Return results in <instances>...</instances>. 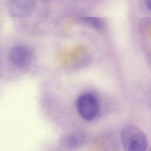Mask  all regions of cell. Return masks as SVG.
Instances as JSON below:
<instances>
[{"label": "cell", "mask_w": 151, "mask_h": 151, "mask_svg": "<svg viewBox=\"0 0 151 151\" xmlns=\"http://www.w3.org/2000/svg\"><path fill=\"white\" fill-rule=\"evenodd\" d=\"M124 151H146L147 139L145 133L135 125L123 127L120 134Z\"/></svg>", "instance_id": "cell-1"}, {"label": "cell", "mask_w": 151, "mask_h": 151, "mask_svg": "<svg viewBox=\"0 0 151 151\" xmlns=\"http://www.w3.org/2000/svg\"><path fill=\"white\" fill-rule=\"evenodd\" d=\"M76 107L83 119L91 121L94 119L98 114L99 104L94 95L90 93H84L77 98Z\"/></svg>", "instance_id": "cell-2"}, {"label": "cell", "mask_w": 151, "mask_h": 151, "mask_svg": "<svg viewBox=\"0 0 151 151\" xmlns=\"http://www.w3.org/2000/svg\"><path fill=\"white\" fill-rule=\"evenodd\" d=\"M32 54L29 48L24 45H16L10 48L8 54L9 61L15 67L23 68L31 63Z\"/></svg>", "instance_id": "cell-3"}, {"label": "cell", "mask_w": 151, "mask_h": 151, "mask_svg": "<svg viewBox=\"0 0 151 151\" xmlns=\"http://www.w3.org/2000/svg\"><path fill=\"white\" fill-rule=\"evenodd\" d=\"M10 4L9 9L15 16H24L31 10L32 4L28 1H12Z\"/></svg>", "instance_id": "cell-4"}, {"label": "cell", "mask_w": 151, "mask_h": 151, "mask_svg": "<svg viewBox=\"0 0 151 151\" xmlns=\"http://www.w3.org/2000/svg\"><path fill=\"white\" fill-rule=\"evenodd\" d=\"M82 19L97 29H101L104 26L103 21H102V19H100L99 18L84 17L82 18Z\"/></svg>", "instance_id": "cell-5"}, {"label": "cell", "mask_w": 151, "mask_h": 151, "mask_svg": "<svg viewBox=\"0 0 151 151\" xmlns=\"http://www.w3.org/2000/svg\"><path fill=\"white\" fill-rule=\"evenodd\" d=\"M81 137L77 136H72L67 139V145L70 148H76L81 145Z\"/></svg>", "instance_id": "cell-6"}, {"label": "cell", "mask_w": 151, "mask_h": 151, "mask_svg": "<svg viewBox=\"0 0 151 151\" xmlns=\"http://www.w3.org/2000/svg\"><path fill=\"white\" fill-rule=\"evenodd\" d=\"M146 4L147 8L151 11V0H147L146 1Z\"/></svg>", "instance_id": "cell-7"}, {"label": "cell", "mask_w": 151, "mask_h": 151, "mask_svg": "<svg viewBox=\"0 0 151 151\" xmlns=\"http://www.w3.org/2000/svg\"><path fill=\"white\" fill-rule=\"evenodd\" d=\"M148 151H151V146H150V147L149 148V150Z\"/></svg>", "instance_id": "cell-8"}]
</instances>
